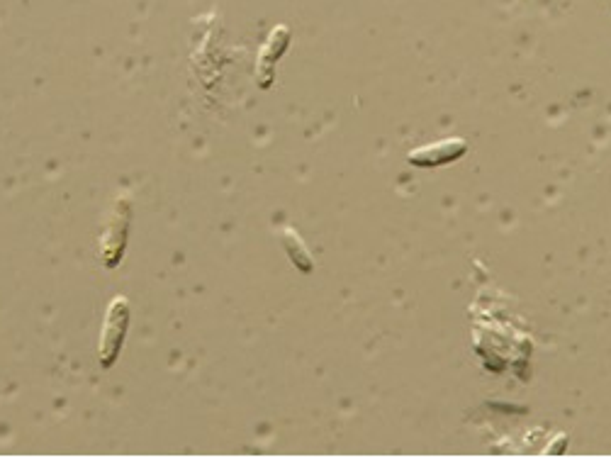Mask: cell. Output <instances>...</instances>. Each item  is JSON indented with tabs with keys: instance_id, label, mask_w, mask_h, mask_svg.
<instances>
[{
	"instance_id": "6da1fadb",
	"label": "cell",
	"mask_w": 611,
	"mask_h": 458,
	"mask_svg": "<svg viewBox=\"0 0 611 458\" xmlns=\"http://www.w3.org/2000/svg\"><path fill=\"white\" fill-rule=\"evenodd\" d=\"M130 225H132V200L127 198V195H120V198L115 200V205H112L98 242V254L108 268H115L122 261V254H125L127 247V237H130Z\"/></svg>"
},
{
	"instance_id": "7a4b0ae2",
	"label": "cell",
	"mask_w": 611,
	"mask_h": 458,
	"mask_svg": "<svg viewBox=\"0 0 611 458\" xmlns=\"http://www.w3.org/2000/svg\"><path fill=\"white\" fill-rule=\"evenodd\" d=\"M132 320V307L130 300L125 295H117L110 300L108 310H105L103 329H100L98 339V361L103 368H112V363L120 356L122 342L127 337V329H130Z\"/></svg>"
},
{
	"instance_id": "3957f363",
	"label": "cell",
	"mask_w": 611,
	"mask_h": 458,
	"mask_svg": "<svg viewBox=\"0 0 611 458\" xmlns=\"http://www.w3.org/2000/svg\"><path fill=\"white\" fill-rule=\"evenodd\" d=\"M465 152H468V142L461 137H451L412 149V152L407 154V161L412 166H419V169H436V166L451 164V161H456L458 156H463Z\"/></svg>"
},
{
	"instance_id": "277c9868",
	"label": "cell",
	"mask_w": 611,
	"mask_h": 458,
	"mask_svg": "<svg viewBox=\"0 0 611 458\" xmlns=\"http://www.w3.org/2000/svg\"><path fill=\"white\" fill-rule=\"evenodd\" d=\"M290 35H293V32H290L288 25H276L266 42H263L259 59H256V83H259L261 88H271L273 69H276V61L288 52Z\"/></svg>"
},
{
	"instance_id": "5b68a950",
	"label": "cell",
	"mask_w": 611,
	"mask_h": 458,
	"mask_svg": "<svg viewBox=\"0 0 611 458\" xmlns=\"http://www.w3.org/2000/svg\"><path fill=\"white\" fill-rule=\"evenodd\" d=\"M280 244H283V249L288 251V259L293 261L302 273L315 271V259H312L310 249L305 247V242H302V237L293 227H285L283 232H280Z\"/></svg>"
}]
</instances>
